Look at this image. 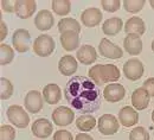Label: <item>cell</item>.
<instances>
[{
	"label": "cell",
	"mask_w": 154,
	"mask_h": 140,
	"mask_svg": "<svg viewBox=\"0 0 154 140\" xmlns=\"http://www.w3.org/2000/svg\"><path fill=\"white\" fill-rule=\"evenodd\" d=\"M64 95L70 106L81 113H94L101 107L100 88L85 76H72L66 82Z\"/></svg>",
	"instance_id": "cell-1"
},
{
	"label": "cell",
	"mask_w": 154,
	"mask_h": 140,
	"mask_svg": "<svg viewBox=\"0 0 154 140\" xmlns=\"http://www.w3.org/2000/svg\"><path fill=\"white\" fill-rule=\"evenodd\" d=\"M56 49L55 39L49 35H40L33 42V51L37 56L48 57Z\"/></svg>",
	"instance_id": "cell-2"
},
{
	"label": "cell",
	"mask_w": 154,
	"mask_h": 140,
	"mask_svg": "<svg viewBox=\"0 0 154 140\" xmlns=\"http://www.w3.org/2000/svg\"><path fill=\"white\" fill-rule=\"evenodd\" d=\"M6 113H7L8 121L12 122L13 126H16L18 128H26L29 126L30 117L21 106H19V104L10 106Z\"/></svg>",
	"instance_id": "cell-3"
},
{
	"label": "cell",
	"mask_w": 154,
	"mask_h": 140,
	"mask_svg": "<svg viewBox=\"0 0 154 140\" xmlns=\"http://www.w3.org/2000/svg\"><path fill=\"white\" fill-rule=\"evenodd\" d=\"M98 132L103 135H113L120 128V121L113 114H103L97 122Z\"/></svg>",
	"instance_id": "cell-4"
},
{
	"label": "cell",
	"mask_w": 154,
	"mask_h": 140,
	"mask_svg": "<svg viewBox=\"0 0 154 140\" xmlns=\"http://www.w3.org/2000/svg\"><path fill=\"white\" fill-rule=\"evenodd\" d=\"M98 52L104 58L110 60H119L123 56V51L120 46L112 43L108 38H102L98 45Z\"/></svg>",
	"instance_id": "cell-5"
},
{
	"label": "cell",
	"mask_w": 154,
	"mask_h": 140,
	"mask_svg": "<svg viewBox=\"0 0 154 140\" xmlns=\"http://www.w3.org/2000/svg\"><path fill=\"white\" fill-rule=\"evenodd\" d=\"M143 71H145L143 64L137 58H131L123 65V75L131 81L140 80L143 75Z\"/></svg>",
	"instance_id": "cell-6"
},
{
	"label": "cell",
	"mask_w": 154,
	"mask_h": 140,
	"mask_svg": "<svg viewBox=\"0 0 154 140\" xmlns=\"http://www.w3.org/2000/svg\"><path fill=\"white\" fill-rule=\"evenodd\" d=\"M12 44L13 48L18 52H26L30 49L31 44V36L26 29H17L12 36Z\"/></svg>",
	"instance_id": "cell-7"
},
{
	"label": "cell",
	"mask_w": 154,
	"mask_h": 140,
	"mask_svg": "<svg viewBox=\"0 0 154 140\" xmlns=\"http://www.w3.org/2000/svg\"><path fill=\"white\" fill-rule=\"evenodd\" d=\"M43 99L42 93L38 90H30L25 99H24V107L29 113L37 114L43 108Z\"/></svg>",
	"instance_id": "cell-8"
},
{
	"label": "cell",
	"mask_w": 154,
	"mask_h": 140,
	"mask_svg": "<svg viewBox=\"0 0 154 140\" xmlns=\"http://www.w3.org/2000/svg\"><path fill=\"white\" fill-rule=\"evenodd\" d=\"M75 119V113L66 106L57 107L52 112V121L57 126H68Z\"/></svg>",
	"instance_id": "cell-9"
},
{
	"label": "cell",
	"mask_w": 154,
	"mask_h": 140,
	"mask_svg": "<svg viewBox=\"0 0 154 140\" xmlns=\"http://www.w3.org/2000/svg\"><path fill=\"white\" fill-rule=\"evenodd\" d=\"M31 131H32L35 137L40 138V139H46L51 135V133L54 131V125L48 119L40 118V119L35 120V122L32 123Z\"/></svg>",
	"instance_id": "cell-10"
},
{
	"label": "cell",
	"mask_w": 154,
	"mask_h": 140,
	"mask_svg": "<svg viewBox=\"0 0 154 140\" xmlns=\"http://www.w3.org/2000/svg\"><path fill=\"white\" fill-rule=\"evenodd\" d=\"M126 95V89L122 84H117V83H112L104 87L103 89V98L104 100L110 102V103H115L121 101Z\"/></svg>",
	"instance_id": "cell-11"
},
{
	"label": "cell",
	"mask_w": 154,
	"mask_h": 140,
	"mask_svg": "<svg viewBox=\"0 0 154 140\" xmlns=\"http://www.w3.org/2000/svg\"><path fill=\"white\" fill-rule=\"evenodd\" d=\"M37 8V2L35 0H17L14 13L20 19H27L33 16Z\"/></svg>",
	"instance_id": "cell-12"
},
{
	"label": "cell",
	"mask_w": 154,
	"mask_h": 140,
	"mask_svg": "<svg viewBox=\"0 0 154 140\" xmlns=\"http://www.w3.org/2000/svg\"><path fill=\"white\" fill-rule=\"evenodd\" d=\"M103 18L102 12L97 7H90L82 12L81 14V21L87 27H95L97 26Z\"/></svg>",
	"instance_id": "cell-13"
},
{
	"label": "cell",
	"mask_w": 154,
	"mask_h": 140,
	"mask_svg": "<svg viewBox=\"0 0 154 140\" xmlns=\"http://www.w3.org/2000/svg\"><path fill=\"white\" fill-rule=\"evenodd\" d=\"M149 99H151V96H149L148 92L143 87H140V88L135 89L132 94V104L136 110H143L148 107Z\"/></svg>",
	"instance_id": "cell-14"
},
{
	"label": "cell",
	"mask_w": 154,
	"mask_h": 140,
	"mask_svg": "<svg viewBox=\"0 0 154 140\" xmlns=\"http://www.w3.org/2000/svg\"><path fill=\"white\" fill-rule=\"evenodd\" d=\"M119 121L125 127H132L139 121V113L134 107L126 106L119 112Z\"/></svg>",
	"instance_id": "cell-15"
},
{
	"label": "cell",
	"mask_w": 154,
	"mask_h": 140,
	"mask_svg": "<svg viewBox=\"0 0 154 140\" xmlns=\"http://www.w3.org/2000/svg\"><path fill=\"white\" fill-rule=\"evenodd\" d=\"M55 24V18L51 11L49 10H42L35 17V25L39 31H48L50 30Z\"/></svg>",
	"instance_id": "cell-16"
},
{
	"label": "cell",
	"mask_w": 154,
	"mask_h": 140,
	"mask_svg": "<svg viewBox=\"0 0 154 140\" xmlns=\"http://www.w3.org/2000/svg\"><path fill=\"white\" fill-rule=\"evenodd\" d=\"M76 58L79 61V63L84 64V65H89L93 64L97 60V51L96 49L91 45H82L76 52Z\"/></svg>",
	"instance_id": "cell-17"
},
{
	"label": "cell",
	"mask_w": 154,
	"mask_h": 140,
	"mask_svg": "<svg viewBox=\"0 0 154 140\" xmlns=\"http://www.w3.org/2000/svg\"><path fill=\"white\" fill-rule=\"evenodd\" d=\"M78 64L77 58H75L71 55H65L63 56L58 62V70L62 75L64 76H71L77 71Z\"/></svg>",
	"instance_id": "cell-18"
},
{
	"label": "cell",
	"mask_w": 154,
	"mask_h": 140,
	"mask_svg": "<svg viewBox=\"0 0 154 140\" xmlns=\"http://www.w3.org/2000/svg\"><path fill=\"white\" fill-rule=\"evenodd\" d=\"M59 40L64 50L74 51V50H77V48L79 46V33L74 32V31L63 32L60 33Z\"/></svg>",
	"instance_id": "cell-19"
},
{
	"label": "cell",
	"mask_w": 154,
	"mask_h": 140,
	"mask_svg": "<svg viewBox=\"0 0 154 140\" xmlns=\"http://www.w3.org/2000/svg\"><path fill=\"white\" fill-rule=\"evenodd\" d=\"M43 98L46 103L49 104H56L62 99V90L60 87L56 83L46 84L43 89Z\"/></svg>",
	"instance_id": "cell-20"
},
{
	"label": "cell",
	"mask_w": 154,
	"mask_h": 140,
	"mask_svg": "<svg viewBox=\"0 0 154 140\" xmlns=\"http://www.w3.org/2000/svg\"><path fill=\"white\" fill-rule=\"evenodd\" d=\"M125 31L127 35H136V36H142L146 32V25L145 21L139 18V17H132L126 21L125 24Z\"/></svg>",
	"instance_id": "cell-21"
},
{
	"label": "cell",
	"mask_w": 154,
	"mask_h": 140,
	"mask_svg": "<svg viewBox=\"0 0 154 140\" xmlns=\"http://www.w3.org/2000/svg\"><path fill=\"white\" fill-rule=\"evenodd\" d=\"M123 46L131 56H137L142 51V40L136 35H127L123 39Z\"/></svg>",
	"instance_id": "cell-22"
},
{
	"label": "cell",
	"mask_w": 154,
	"mask_h": 140,
	"mask_svg": "<svg viewBox=\"0 0 154 140\" xmlns=\"http://www.w3.org/2000/svg\"><path fill=\"white\" fill-rule=\"evenodd\" d=\"M123 27V23L122 19L119 18V17H112L109 19H107L103 25H102V31L106 36H109V37H113L116 36Z\"/></svg>",
	"instance_id": "cell-23"
},
{
	"label": "cell",
	"mask_w": 154,
	"mask_h": 140,
	"mask_svg": "<svg viewBox=\"0 0 154 140\" xmlns=\"http://www.w3.org/2000/svg\"><path fill=\"white\" fill-rule=\"evenodd\" d=\"M101 77L103 83L115 82L121 77L119 68L114 64H101Z\"/></svg>",
	"instance_id": "cell-24"
},
{
	"label": "cell",
	"mask_w": 154,
	"mask_h": 140,
	"mask_svg": "<svg viewBox=\"0 0 154 140\" xmlns=\"http://www.w3.org/2000/svg\"><path fill=\"white\" fill-rule=\"evenodd\" d=\"M96 119L90 114H83L76 120V127L79 129V132H89L96 126Z\"/></svg>",
	"instance_id": "cell-25"
},
{
	"label": "cell",
	"mask_w": 154,
	"mask_h": 140,
	"mask_svg": "<svg viewBox=\"0 0 154 140\" xmlns=\"http://www.w3.org/2000/svg\"><path fill=\"white\" fill-rule=\"evenodd\" d=\"M58 31L59 33H63L66 31H74V32L79 33L81 26H79V23L74 18H63L58 23Z\"/></svg>",
	"instance_id": "cell-26"
},
{
	"label": "cell",
	"mask_w": 154,
	"mask_h": 140,
	"mask_svg": "<svg viewBox=\"0 0 154 140\" xmlns=\"http://www.w3.org/2000/svg\"><path fill=\"white\" fill-rule=\"evenodd\" d=\"M52 11L58 16H66L71 11V2L69 0H54L52 4Z\"/></svg>",
	"instance_id": "cell-27"
},
{
	"label": "cell",
	"mask_w": 154,
	"mask_h": 140,
	"mask_svg": "<svg viewBox=\"0 0 154 140\" xmlns=\"http://www.w3.org/2000/svg\"><path fill=\"white\" fill-rule=\"evenodd\" d=\"M13 58H14L13 49L7 44L1 43V45H0V64L7 65L13 61Z\"/></svg>",
	"instance_id": "cell-28"
},
{
	"label": "cell",
	"mask_w": 154,
	"mask_h": 140,
	"mask_svg": "<svg viewBox=\"0 0 154 140\" xmlns=\"http://www.w3.org/2000/svg\"><path fill=\"white\" fill-rule=\"evenodd\" d=\"M13 94V84L11 81L1 77L0 79V99L1 100H8Z\"/></svg>",
	"instance_id": "cell-29"
},
{
	"label": "cell",
	"mask_w": 154,
	"mask_h": 140,
	"mask_svg": "<svg viewBox=\"0 0 154 140\" xmlns=\"http://www.w3.org/2000/svg\"><path fill=\"white\" fill-rule=\"evenodd\" d=\"M125 10L129 13H139L143 6H145V1L143 0H125L122 2Z\"/></svg>",
	"instance_id": "cell-30"
},
{
	"label": "cell",
	"mask_w": 154,
	"mask_h": 140,
	"mask_svg": "<svg viewBox=\"0 0 154 140\" xmlns=\"http://www.w3.org/2000/svg\"><path fill=\"white\" fill-rule=\"evenodd\" d=\"M129 140H149V133L145 127H135L129 133Z\"/></svg>",
	"instance_id": "cell-31"
},
{
	"label": "cell",
	"mask_w": 154,
	"mask_h": 140,
	"mask_svg": "<svg viewBox=\"0 0 154 140\" xmlns=\"http://www.w3.org/2000/svg\"><path fill=\"white\" fill-rule=\"evenodd\" d=\"M16 129L11 125H2L0 127V140H14Z\"/></svg>",
	"instance_id": "cell-32"
},
{
	"label": "cell",
	"mask_w": 154,
	"mask_h": 140,
	"mask_svg": "<svg viewBox=\"0 0 154 140\" xmlns=\"http://www.w3.org/2000/svg\"><path fill=\"white\" fill-rule=\"evenodd\" d=\"M88 76H89V79L93 81L94 83H96L98 87H100L101 84H104L103 81H102V77H101V64H97V65L91 67V68L89 69Z\"/></svg>",
	"instance_id": "cell-33"
},
{
	"label": "cell",
	"mask_w": 154,
	"mask_h": 140,
	"mask_svg": "<svg viewBox=\"0 0 154 140\" xmlns=\"http://www.w3.org/2000/svg\"><path fill=\"white\" fill-rule=\"evenodd\" d=\"M101 6L104 11L107 12H116L120 6H121V1L120 0H102L101 1Z\"/></svg>",
	"instance_id": "cell-34"
},
{
	"label": "cell",
	"mask_w": 154,
	"mask_h": 140,
	"mask_svg": "<svg viewBox=\"0 0 154 140\" xmlns=\"http://www.w3.org/2000/svg\"><path fill=\"white\" fill-rule=\"evenodd\" d=\"M54 140H74V137H72V134L69 131H66V129H59L57 132H55Z\"/></svg>",
	"instance_id": "cell-35"
},
{
	"label": "cell",
	"mask_w": 154,
	"mask_h": 140,
	"mask_svg": "<svg viewBox=\"0 0 154 140\" xmlns=\"http://www.w3.org/2000/svg\"><path fill=\"white\" fill-rule=\"evenodd\" d=\"M1 8L4 12H7V13H12L16 11V1H12V0H4L1 1Z\"/></svg>",
	"instance_id": "cell-36"
},
{
	"label": "cell",
	"mask_w": 154,
	"mask_h": 140,
	"mask_svg": "<svg viewBox=\"0 0 154 140\" xmlns=\"http://www.w3.org/2000/svg\"><path fill=\"white\" fill-rule=\"evenodd\" d=\"M142 87L148 92V94H149L151 98H154V77L147 79V80L143 82Z\"/></svg>",
	"instance_id": "cell-37"
},
{
	"label": "cell",
	"mask_w": 154,
	"mask_h": 140,
	"mask_svg": "<svg viewBox=\"0 0 154 140\" xmlns=\"http://www.w3.org/2000/svg\"><path fill=\"white\" fill-rule=\"evenodd\" d=\"M7 32H8L7 25H6V23L2 20V21L0 23V40H1V42H4V39L7 37Z\"/></svg>",
	"instance_id": "cell-38"
},
{
	"label": "cell",
	"mask_w": 154,
	"mask_h": 140,
	"mask_svg": "<svg viewBox=\"0 0 154 140\" xmlns=\"http://www.w3.org/2000/svg\"><path fill=\"white\" fill-rule=\"evenodd\" d=\"M75 140H94V138H93L90 134H88V133L81 132V133H78L76 135Z\"/></svg>",
	"instance_id": "cell-39"
},
{
	"label": "cell",
	"mask_w": 154,
	"mask_h": 140,
	"mask_svg": "<svg viewBox=\"0 0 154 140\" xmlns=\"http://www.w3.org/2000/svg\"><path fill=\"white\" fill-rule=\"evenodd\" d=\"M149 5H151V7L154 10V0H151V1H149Z\"/></svg>",
	"instance_id": "cell-40"
},
{
	"label": "cell",
	"mask_w": 154,
	"mask_h": 140,
	"mask_svg": "<svg viewBox=\"0 0 154 140\" xmlns=\"http://www.w3.org/2000/svg\"><path fill=\"white\" fill-rule=\"evenodd\" d=\"M151 46H152V50H153V52H154V39H153V42H152V45H151Z\"/></svg>",
	"instance_id": "cell-41"
},
{
	"label": "cell",
	"mask_w": 154,
	"mask_h": 140,
	"mask_svg": "<svg viewBox=\"0 0 154 140\" xmlns=\"http://www.w3.org/2000/svg\"><path fill=\"white\" fill-rule=\"evenodd\" d=\"M152 121L154 122V110L152 112Z\"/></svg>",
	"instance_id": "cell-42"
}]
</instances>
